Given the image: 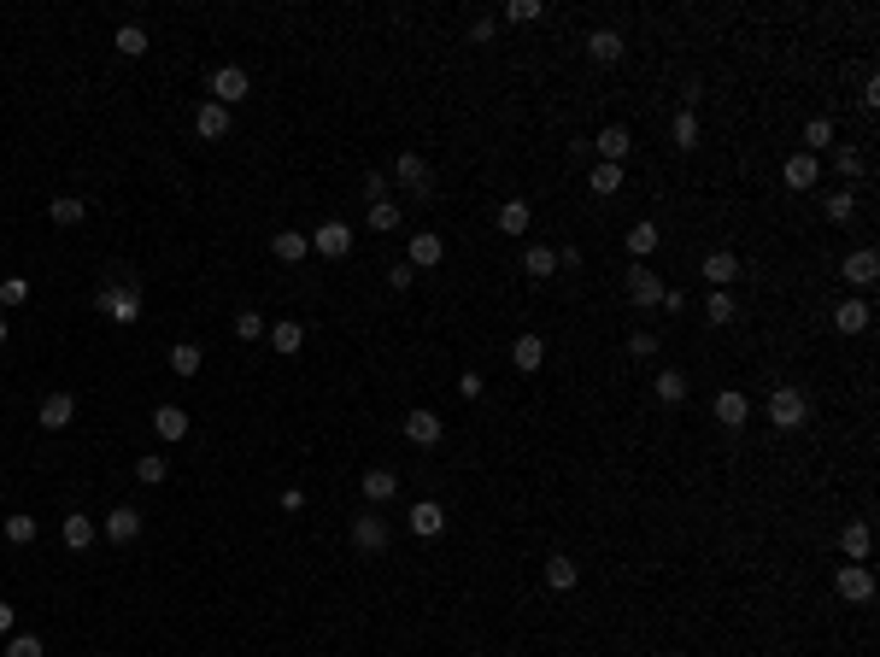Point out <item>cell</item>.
Masks as SVG:
<instances>
[{
    "instance_id": "obj_33",
    "label": "cell",
    "mask_w": 880,
    "mask_h": 657,
    "mask_svg": "<svg viewBox=\"0 0 880 657\" xmlns=\"http://www.w3.org/2000/svg\"><path fill=\"white\" fill-rule=\"evenodd\" d=\"M575 575H581V569L569 564L564 552H557V557H546V587H552V593H569V587H575Z\"/></svg>"
},
{
    "instance_id": "obj_28",
    "label": "cell",
    "mask_w": 880,
    "mask_h": 657,
    "mask_svg": "<svg viewBox=\"0 0 880 657\" xmlns=\"http://www.w3.org/2000/svg\"><path fill=\"white\" fill-rule=\"evenodd\" d=\"M704 282H716V288L740 282V258L734 253H711V258H704Z\"/></svg>"
},
{
    "instance_id": "obj_35",
    "label": "cell",
    "mask_w": 880,
    "mask_h": 657,
    "mask_svg": "<svg viewBox=\"0 0 880 657\" xmlns=\"http://www.w3.org/2000/svg\"><path fill=\"white\" fill-rule=\"evenodd\" d=\"M822 147H834V123H827V118H810V123H804V153H822Z\"/></svg>"
},
{
    "instance_id": "obj_12",
    "label": "cell",
    "mask_w": 880,
    "mask_h": 657,
    "mask_svg": "<svg viewBox=\"0 0 880 657\" xmlns=\"http://www.w3.org/2000/svg\"><path fill=\"white\" fill-rule=\"evenodd\" d=\"M440 258H446L440 235H411V246H405V265H411V270H435Z\"/></svg>"
},
{
    "instance_id": "obj_23",
    "label": "cell",
    "mask_w": 880,
    "mask_h": 657,
    "mask_svg": "<svg viewBox=\"0 0 880 657\" xmlns=\"http://www.w3.org/2000/svg\"><path fill=\"white\" fill-rule=\"evenodd\" d=\"M153 429H159V440H189V411L182 405H159Z\"/></svg>"
},
{
    "instance_id": "obj_13",
    "label": "cell",
    "mask_w": 880,
    "mask_h": 657,
    "mask_svg": "<svg viewBox=\"0 0 880 657\" xmlns=\"http://www.w3.org/2000/svg\"><path fill=\"white\" fill-rule=\"evenodd\" d=\"M511 364L523 370V376H535V370L546 364V341H540V334H517V341H511Z\"/></svg>"
},
{
    "instance_id": "obj_40",
    "label": "cell",
    "mask_w": 880,
    "mask_h": 657,
    "mask_svg": "<svg viewBox=\"0 0 880 657\" xmlns=\"http://www.w3.org/2000/svg\"><path fill=\"white\" fill-rule=\"evenodd\" d=\"M370 229H382V235L400 229V206H393V200H370Z\"/></svg>"
},
{
    "instance_id": "obj_20",
    "label": "cell",
    "mask_w": 880,
    "mask_h": 657,
    "mask_svg": "<svg viewBox=\"0 0 880 657\" xmlns=\"http://www.w3.org/2000/svg\"><path fill=\"white\" fill-rule=\"evenodd\" d=\"M35 417H42V429H71V417H77V400H71V393H47Z\"/></svg>"
},
{
    "instance_id": "obj_5",
    "label": "cell",
    "mask_w": 880,
    "mask_h": 657,
    "mask_svg": "<svg viewBox=\"0 0 880 657\" xmlns=\"http://www.w3.org/2000/svg\"><path fill=\"white\" fill-rule=\"evenodd\" d=\"M312 253H324V258H346L353 253V229H346V223H317L312 229Z\"/></svg>"
},
{
    "instance_id": "obj_17",
    "label": "cell",
    "mask_w": 880,
    "mask_h": 657,
    "mask_svg": "<svg viewBox=\"0 0 880 657\" xmlns=\"http://www.w3.org/2000/svg\"><path fill=\"white\" fill-rule=\"evenodd\" d=\"M440 435H446V423L435 411H411V417H405V440H411V446H435Z\"/></svg>"
},
{
    "instance_id": "obj_54",
    "label": "cell",
    "mask_w": 880,
    "mask_h": 657,
    "mask_svg": "<svg viewBox=\"0 0 880 657\" xmlns=\"http://www.w3.org/2000/svg\"><path fill=\"white\" fill-rule=\"evenodd\" d=\"M557 270H581V246H564V253H557Z\"/></svg>"
},
{
    "instance_id": "obj_48",
    "label": "cell",
    "mask_w": 880,
    "mask_h": 657,
    "mask_svg": "<svg viewBox=\"0 0 880 657\" xmlns=\"http://www.w3.org/2000/svg\"><path fill=\"white\" fill-rule=\"evenodd\" d=\"M628 353H634V358H652V353H658V334H652V329H634V334H628Z\"/></svg>"
},
{
    "instance_id": "obj_7",
    "label": "cell",
    "mask_w": 880,
    "mask_h": 657,
    "mask_svg": "<svg viewBox=\"0 0 880 657\" xmlns=\"http://www.w3.org/2000/svg\"><path fill=\"white\" fill-rule=\"evenodd\" d=\"M405 523H411V535H417V540H435L440 528H446V505H435V499H417L411 511H405Z\"/></svg>"
},
{
    "instance_id": "obj_43",
    "label": "cell",
    "mask_w": 880,
    "mask_h": 657,
    "mask_svg": "<svg viewBox=\"0 0 880 657\" xmlns=\"http://www.w3.org/2000/svg\"><path fill=\"white\" fill-rule=\"evenodd\" d=\"M822 212H827V217H834V223H846L851 212H857V194H851V188H839V194H827V206H822Z\"/></svg>"
},
{
    "instance_id": "obj_18",
    "label": "cell",
    "mask_w": 880,
    "mask_h": 657,
    "mask_svg": "<svg viewBox=\"0 0 880 657\" xmlns=\"http://www.w3.org/2000/svg\"><path fill=\"white\" fill-rule=\"evenodd\" d=\"M623 53H628V47H623V35H616V30H593L587 35V59H593V65H616Z\"/></svg>"
},
{
    "instance_id": "obj_10",
    "label": "cell",
    "mask_w": 880,
    "mask_h": 657,
    "mask_svg": "<svg viewBox=\"0 0 880 657\" xmlns=\"http://www.w3.org/2000/svg\"><path fill=\"white\" fill-rule=\"evenodd\" d=\"M628 300H634V305H658L663 300V282H658V270H652V265H634V270H628Z\"/></svg>"
},
{
    "instance_id": "obj_6",
    "label": "cell",
    "mask_w": 880,
    "mask_h": 657,
    "mask_svg": "<svg viewBox=\"0 0 880 657\" xmlns=\"http://www.w3.org/2000/svg\"><path fill=\"white\" fill-rule=\"evenodd\" d=\"M247 89H253V82H247L241 65H218V71H212V101H218V106L247 101Z\"/></svg>"
},
{
    "instance_id": "obj_32",
    "label": "cell",
    "mask_w": 880,
    "mask_h": 657,
    "mask_svg": "<svg viewBox=\"0 0 880 657\" xmlns=\"http://www.w3.org/2000/svg\"><path fill=\"white\" fill-rule=\"evenodd\" d=\"M704 317H711V324H716V329H728V324H734V317H740V305H734V294H728V288H716V294H711V300H704Z\"/></svg>"
},
{
    "instance_id": "obj_11",
    "label": "cell",
    "mask_w": 880,
    "mask_h": 657,
    "mask_svg": "<svg viewBox=\"0 0 880 657\" xmlns=\"http://www.w3.org/2000/svg\"><path fill=\"white\" fill-rule=\"evenodd\" d=\"M393 177H400L405 188L417 194V200H429V194H435V188H429V182H435V177H429V165H423V159H417V153H400V165H393Z\"/></svg>"
},
{
    "instance_id": "obj_50",
    "label": "cell",
    "mask_w": 880,
    "mask_h": 657,
    "mask_svg": "<svg viewBox=\"0 0 880 657\" xmlns=\"http://www.w3.org/2000/svg\"><path fill=\"white\" fill-rule=\"evenodd\" d=\"M135 476H141V481H165L170 464H165V458H141V464H135Z\"/></svg>"
},
{
    "instance_id": "obj_25",
    "label": "cell",
    "mask_w": 880,
    "mask_h": 657,
    "mask_svg": "<svg viewBox=\"0 0 880 657\" xmlns=\"http://www.w3.org/2000/svg\"><path fill=\"white\" fill-rule=\"evenodd\" d=\"M194 130L206 135V141H223V135H229V106H200V118H194Z\"/></svg>"
},
{
    "instance_id": "obj_1",
    "label": "cell",
    "mask_w": 880,
    "mask_h": 657,
    "mask_svg": "<svg viewBox=\"0 0 880 657\" xmlns=\"http://www.w3.org/2000/svg\"><path fill=\"white\" fill-rule=\"evenodd\" d=\"M769 423L787 429V435H792V429H804V423H810V400H804L798 388H775L769 393Z\"/></svg>"
},
{
    "instance_id": "obj_21",
    "label": "cell",
    "mask_w": 880,
    "mask_h": 657,
    "mask_svg": "<svg viewBox=\"0 0 880 657\" xmlns=\"http://www.w3.org/2000/svg\"><path fill=\"white\" fill-rule=\"evenodd\" d=\"M270 253H276L282 265H300V258L312 253V235H300V229H282V235H270Z\"/></svg>"
},
{
    "instance_id": "obj_2",
    "label": "cell",
    "mask_w": 880,
    "mask_h": 657,
    "mask_svg": "<svg viewBox=\"0 0 880 657\" xmlns=\"http://www.w3.org/2000/svg\"><path fill=\"white\" fill-rule=\"evenodd\" d=\"M834 587H839V599L869 604V599H875V569H869V564H839V569H834Z\"/></svg>"
},
{
    "instance_id": "obj_51",
    "label": "cell",
    "mask_w": 880,
    "mask_h": 657,
    "mask_svg": "<svg viewBox=\"0 0 880 657\" xmlns=\"http://www.w3.org/2000/svg\"><path fill=\"white\" fill-rule=\"evenodd\" d=\"M411 282H417V270H411V265H393V270H388V288H393V294H405Z\"/></svg>"
},
{
    "instance_id": "obj_55",
    "label": "cell",
    "mask_w": 880,
    "mask_h": 657,
    "mask_svg": "<svg viewBox=\"0 0 880 657\" xmlns=\"http://www.w3.org/2000/svg\"><path fill=\"white\" fill-rule=\"evenodd\" d=\"M0 634H12V604H0Z\"/></svg>"
},
{
    "instance_id": "obj_9",
    "label": "cell",
    "mask_w": 880,
    "mask_h": 657,
    "mask_svg": "<svg viewBox=\"0 0 880 657\" xmlns=\"http://www.w3.org/2000/svg\"><path fill=\"white\" fill-rule=\"evenodd\" d=\"M353 546H358V552H388V523H382L376 511L353 517Z\"/></svg>"
},
{
    "instance_id": "obj_22",
    "label": "cell",
    "mask_w": 880,
    "mask_h": 657,
    "mask_svg": "<svg viewBox=\"0 0 880 657\" xmlns=\"http://www.w3.org/2000/svg\"><path fill=\"white\" fill-rule=\"evenodd\" d=\"M106 535L118 540V546H130V540L141 535V511H135V505H118V511L106 517Z\"/></svg>"
},
{
    "instance_id": "obj_47",
    "label": "cell",
    "mask_w": 880,
    "mask_h": 657,
    "mask_svg": "<svg viewBox=\"0 0 880 657\" xmlns=\"http://www.w3.org/2000/svg\"><path fill=\"white\" fill-rule=\"evenodd\" d=\"M265 329H270V324H265L258 312H241V317H235V334H241V341H258Z\"/></svg>"
},
{
    "instance_id": "obj_3",
    "label": "cell",
    "mask_w": 880,
    "mask_h": 657,
    "mask_svg": "<svg viewBox=\"0 0 880 657\" xmlns=\"http://www.w3.org/2000/svg\"><path fill=\"white\" fill-rule=\"evenodd\" d=\"M101 305L106 317H118V324H135V317H141V294L130 288V282H111V288H101Z\"/></svg>"
},
{
    "instance_id": "obj_45",
    "label": "cell",
    "mask_w": 880,
    "mask_h": 657,
    "mask_svg": "<svg viewBox=\"0 0 880 657\" xmlns=\"http://www.w3.org/2000/svg\"><path fill=\"white\" fill-rule=\"evenodd\" d=\"M834 170H839V177H863V153H857V147H839V153H834Z\"/></svg>"
},
{
    "instance_id": "obj_8",
    "label": "cell",
    "mask_w": 880,
    "mask_h": 657,
    "mask_svg": "<svg viewBox=\"0 0 880 657\" xmlns=\"http://www.w3.org/2000/svg\"><path fill=\"white\" fill-rule=\"evenodd\" d=\"M593 147H599V165H623L628 147H634V135H628L623 123H604V130L593 135Z\"/></svg>"
},
{
    "instance_id": "obj_41",
    "label": "cell",
    "mask_w": 880,
    "mask_h": 657,
    "mask_svg": "<svg viewBox=\"0 0 880 657\" xmlns=\"http://www.w3.org/2000/svg\"><path fill=\"white\" fill-rule=\"evenodd\" d=\"M0 528H6V540H12V546H30V540H35V517H6V523H0Z\"/></svg>"
},
{
    "instance_id": "obj_52",
    "label": "cell",
    "mask_w": 880,
    "mask_h": 657,
    "mask_svg": "<svg viewBox=\"0 0 880 657\" xmlns=\"http://www.w3.org/2000/svg\"><path fill=\"white\" fill-rule=\"evenodd\" d=\"M458 400H481V376H476V370H464V376H458Z\"/></svg>"
},
{
    "instance_id": "obj_30",
    "label": "cell",
    "mask_w": 880,
    "mask_h": 657,
    "mask_svg": "<svg viewBox=\"0 0 880 657\" xmlns=\"http://www.w3.org/2000/svg\"><path fill=\"white\" fill-rule=\"evenodd\" d=\"M523 270H528L535 282L557 276V246H528V253H523Z\"/></svg>"
},
{
    "instance_id": "obj_44",
    "label": "cell",
    "mask_w": 880,
    "mask_h": 657,
    "mask_svg": "<svg viewBox=\"0 0 880 657\" xmlns=\"http://www.w3.org/2000/svg\"><path fill=\"white\" fill-rule=\"evenodd\" d=\"M540 12H546L540 0H505V18H511V24H535Z\"/></svg>"
},
{
    "instance_id": "obj_49",
    "label": "cell",
    "mask_w": 880,
    "mask_h": 657,
    "mask_svg": "<svg viewBox=\"0 0 880 657\" xmlns=\"http://www.w3.org/2000/svg\"><path fill=\"white\" fill-rule=\"evenodd\" d=\"M6 657H47V652H42V640H35V634H18L6 646Z\"/></svg>"
},
{
    "instance_id": "obj_19",
    "label": "cell",
    "mask_w": 880,
    "mask_h": 657,
    "mask_svg": "<svg viewBox=\"0 0 880 657\" xmlns=\"http://www.w3.org/2000/svg\"><path fill=\"white\" fill-rule=\"evenodd\" d=\"M816 177H822V170H816V159H810V153H792L787 165H780V182H787V188H798V194H804V188H816Z\"/></svg>"
},
{
    "instance_id": "obj_15",
    "label": "cell",
    "mask_w": 880,
    "mask_h": 657,
    "mask_svg": "<svg viewBox=\"0 0 880 657\" xmlns=\"http://www.w3.org/2000/svg\"><path fill=\"white\" fill-rule=\"evenodd\" d=\"M746 417H751V400L740 388H722V393H716V423H722V429H740Z\"/></svg>"
},
{
    "instance_id": "obj_53",
    "label": "cell",
    "mask_w": 880,
    "mask_h": 657,
    "mask_svg": "<svg viewBox=\"0 0 880 657\" xmlns=\"http://www.w3.org/2000/svg\"><path fill=\"white\" fill-rule=\"evenodd\" d=\"M469 42H493V18H476V24H469Z\"/></svg>"
},
{
    "instance_id": "obj_26",
    "label": "cell",
    "mask_w": 880,
    "mask_h": 657,
    "mask_svg": "<svg viewBox=\"0 0 880 657\" xmlns=\"http://www.w3.org/2000/svg\"><path fill=\"white\" fill-rule=\"evenodd\" d=\"M265 334H270V346H276L282 358H288V353H300V346H305V324H288V317H282V324H270Z\"/></svg>"
},
{
    "instance_id": "obj_16",
    "label": "cell",
    "mask_w": 880,
    "mask_h": 657,
    "mask_svg": "<svg viewBox=\"0 0 880 657\" xmlns=\"http://www.w3.org/2000/svg\"><path fill=\"white\" fill-rule=\"evenodd\" d=\"M869 546H875V528H869V523H846V535H839V552H846V564H869Z\"/></svg>"
},
{
    "instance_id": "obj_38",
    "label": "cell",
    "mask_w": 880,
    "mask_h": 657,
    "mask_svg": "<svg viewBox=\"0 0 880 657\" xmlns=\"http://www.w3.org/2000/svg\"><path fill=\"white\" fill-rule=\"evenodd\" d=\"M118 53L123 59H141L147 53V30H141V24H123V30H118Z\"/></svg>"
},
{
    "instance_id": "obj_24",
    "label": "cell",
    "mask_w": 880,
    "mask_h": 657,
    "mask_svg": "<svg viewBox=\"0 0 880 657\" xmlns=\"http://www.w3.org/2000/svg\"><path fill=\"white\" fill-rule=\"evenodd\" d=\"M834 329L839 334H863V329H869V305H863V300H839L834 305Z\"/></svg>"
},
{
    "instance_id": "obj_4",
    "label": "cell",
    "mask_w": 880,
    "mask_h": 657,
    "mask_svg": "<svg viewBox=\"0 0 880 657\" xmlns=\"http://www.w3.org/2000/svg\"><path fill=\"white\" fill-rule=\"evenodd\" d=\"M839 276H846L851 288H875V276H880V253H875V246H857V253H846Z\"/></svg>"
},
{
    "instance_id": "obj_14",
    "label": "cell",
    "mask_w": 880,
    "mask_h": 657,
    "mask_svg": "<svg viewBox=\"0 0 880 657\" xmlns=\"http://www.w3.org/2000/svg\"><path fill=\"white\" fill-rule=\"evenodd\" d=\"M358 488H364V499H370V505H388L393 493H400V476L376 464V469H364V476H358Z\"/></svg>"
},
{
    "instance_id": "obj_36",
    "label": "cell",
    "mask_w": 880,
    "mask_h": 657,
    "mask_svg": "<svg viewBox=\"0 0 880 657\" xmlns=\"http://www.w3.org/2000/svg\"><path fill=\"white\" fill-rule=\"evenodd\" d=\"M658 400L663 405H681V400H687V376H681V370H658Z\"/></svg>"
},
{
    "instance_id": "obj_34",
    "label": "cell",
    "mask_w": 880,
    "mask_h": 657,
    "mask_svg": "<svg viewBox=\"0 0 880 657\" xmlns=\"http://www.w3.org/2000/svg\"><path fill=\"white\" fill-rule=\"evenodd\" d=\"M587 188L599 194V200H611L616 188H623V165H593V177H587Z\"/></svg>"
},
{
    "instance_id": "obj_31",
    "label": "cell",
    "mask_w": 880,
    "mask_h": 657,
    "mask_svg": "<svg viewBox=\"0 0 880 657\" xmlns=\"http://www.w3.org/2000/svg\"><path fill=\"white\" fill-rule=\"evenodd\" d=\"M628 253H634L640 265H646V258L658 253V223H652V217H646V223H634V229H628Z\"/></svg>"
},
{
    "instance_id": "obj_27",
    "label": "cell",
    "mask_w": 880,
    "mask_h": 657,
    "mask_svg": "<svg viewBox=\"0 0 880 657\" xmlns=\"http://www.w3.org/2000/svg\"><path fill=\"white\" fill-rule=\"evenodd\" d=\"M47 217H53V223H59V229H77V223H82V217H89V206H82V200H77V194H59V200H53V206H47Z\"/></svg>"
},
{
    "instance_id": "obj_37",
    "label": "cell",
    "mask_w": 880,
    "mask_h": 657,
    "mask_svg": "<svg viewBox=\"0 0 880 657\" xmlns=\"http://www.w3.org/2000/svg\"><path fill=\"white\" fill-rule=\"evenodd\" d=\"M499 229L505 235H523L528 229V200H505L499 206Z\"/></svg>"
},
{
    "instance_id": "obj_39",
    "label": "cell",
    "mask_w": 880,
    "mask_h": 657,
    "mask_svg": "<svg viewBox=\"0 0 880 657\" xmlns=\"http://www.w3.org/2000/svg\"><path fill=\"white\" fill-rule=\"evenodd\" d=\"M170 370H177V376H194V370H200V346H194V341L170 346Z\"/></svg>"
},
{
    "instance_id": "obj_46",
    "label": "cell",
    "mask_w": 880,
    "mask_h": 657,
    "mask_svg": "<svg viewBox=\"0 0 880 657\" xmlns=\"http://www.w3.org/2000/svg\"><path fill=\"white\" fill-rule=\"evenodd\" d=\"M24 300H30V282H24V276H6V282H0V305H24Z\"/></svg>"
},
{
    "instance_id": "obj_56",
    "label": "cell",
    "mask_w": 880,
    "mask_h": 657,
    "mask_svg": "<svg viewBox=\"0 0 880 657\" xmlns=\"http://www.w3.org/2000/svg\"><path fill=\"white\" fill-rule=\"evenodd\" d=\"M6 334H12V329H6V317H0V346H6Z\"/></svg>"
},
{
    "instance_id": "obj_29",
    "label": "cell",
    "mask_w": 880,
    "mask_h": 657,
    "mask_svg": "<svg viewBox=\"0 0 880 657\" xmlns=\"http://www.w3.org/2000/svg\"><path fill=\"white\" fill-rule=\"evenodd\" d=\"M65 546H71V552H89V546H94V517H82V511L65 517Z\"/></svg>"
},
{
    "instance_id": "obj_42",
    "label": "cell",
    "mask_w": 880,
    "mask_h": 657,
    "mask_svg": "<svg viewBox=\"0 0 880 657\" xmlns=\"http://www.w3.org/2000/svg\"><path fill=\"white\" fill-rule=\"evenodd\" d=\"M675 147H699V111H675Z\"/></svg>"
}]
</instances>
